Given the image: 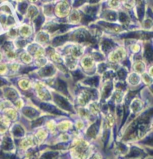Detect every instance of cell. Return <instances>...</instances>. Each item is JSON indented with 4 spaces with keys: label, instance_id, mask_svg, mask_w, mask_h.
I'll return each instance as SVG.
<instances>
[{
    "label": "cell",
    "instance_id": "1",
    "mask_svg": "<svg viewBox=\"0 0 153 159\" xmlns=\"http://www.w3.org/2000/svg\"><path fill=\"white\" fill-rule=\"evenodd\" d=\"M128 60V52L123 43H119L106 55L108 67L116 70Z\"/></svg>",
    "mask_w": 153,
    "mask_h": 159
},
{
    "label": "cell",
    "instance_id": "2",
    "mask_svg": "<svg viewBox=\"0 0 153 159\" xmlns=\"http://www.w3.org/2000/svg\"><path fill=\"white\" fill-rule=\"evenodd\" d=\"M32 79L33 80V95H35L37 99L42 103L49 104V102H53L55 90L43 81L34 79V78H32Z\"/></svg>",
    "mask_w": 153,
    "mask_h": 159
},
{
    "label": "cell",
    "instance_id": "3",
    "mask_svg": "<svg viewBox=\"0 0 153 159\" xmlns=\"http://www.w3.org/2000/svg\"><path fill=\"white\" fill-rule=\"evenodd\" d=\"M55 47L60 52L62 55H71L79 60L83 55L88 52V49H89V44L75 43V42L67 40L61 45Z\"/></svg>",
    "mask_w": 153,
    "mask_h": 159
},
{
    "label": "cell",
    "instance_id": "4",
    "mask_svg": "<svg viewBox=\"0 0 153 159\" xmlns=\"http://www.w3.org/2000/svg\"><path fill=\"white\" fill-rule=\"evenodd\" d=\"M96 61L93 59L92 55L89 52H87L85 55L79 59V70H80L86 77H91L96 75V68H97Z\"/></svg>",
    "mask_w": 153,
    "mask_h": 159
},
{
    "label": "cell",
    "instance_id": "5",
    "mask_svg": "<svg viewBox=\"0 0 153 159\" xmlns=\"http://www.w3.org/2000/svg\"><path fill=\"white\" fill-rule=\"evenodd\" d=\"M73 8V2L56 1L54 5V16L55 19L65 20Z\"/></svg>",
    "mask_w": 153,
    "mask_h": 159
},
{
    "label": "cell",
    "instance_id": "6",
    "mask_svg": "<svg viewBox=\"0 0 153 159\" xmlns=\"http://www.w3.org/2000/svg\"><path fill=\"white\" fill-rule=\"evenodd\" d=\"M14 86L17 88L22 95H26L27 93H32L33 80L28 75H20L15 77V84Z\"/></svg>",
    "mask_w": 153,
    "mask_h": 159
},
{
    "label": "cell",
    "instance_id": "7",
    "mask_svg": "<svg viewBox=\"0 0 153 159\" xmlns=\"http://www.w3.org/2000/svg\"><path fill=\"white\" fill-rule=\"evenodd\" d=\"M40 5L36 2H29L26 11L24 14L22 21H26L29 23H34L41 16Z\"/></svg>",
    "mask_w": 153,
    "mask_h": 159
},
{
    "label": "cell",
    "instance_id": "8",
    "mask_svg": "<svg viewBox=\"0 0 153 159\" xmlns=\"http://www.w3.org/2000/svg\"><path fill=\"white\" fill-rule=\"evenodd\" d=\"M53 38L54 37L49 31L44 29H40L34 33L32 41L44 47H47L52 45Z\"/></svg>",
    "mask_w": 153,
    "mask_h": 159
},
{
    "label": "cell",
    "instance_id": "9",
    "mask_svg": "<svg viewBox=\"0 0 153 159\" xmlns=\"http://www.w3.org/2000/svg\"><path fill=\"white\" fill-rule=\"evenodd\" d=\"M36 32L35 28L33 23L26 21H21L18 24V33L20 38L26 40L28 41H32L34 33Z\"/></svg>",
    "mask_w": 153,
    "mask_h": 159
},
{
    "label": "cell",
    "instance_id": "10",
    "mask_svg": "<svg viewBox=\"0 0 153 159\" xmlns=\"http://www.w3.org/2000/svg\"><path fill=\"white\" fill-rule=\"evenodd\" d=\"M125 84H126L127 89L132 91L137 90L143 86L141 82V75L134 73L133 71L128 72L125 79Z\"/></svg>",
    "mask_w": 153,
    "mask_h": 159
},
{
    "label": "cell",
    "instance_id": "11",
    "mask_svg": "<svg viewBox=\"0 0 153 159\" xmlns=\"http://www.w3.org/2000/svg\"><path fill=\"white\" fill-rule=\"evenodd\" d=\"M83 20V14L76 7H73L70 14L66 18L65 23L70 26H79L82 24Z\"/></svg>",
    "mask_w": 153,
    "mask_h": 159
},
{
    "label": "cell",
    "instance_id": "12",
    "mask_svg": "<svg viewBox=\"0 0 153 159\" xmlns=\"http://www.w3.org/2000/svg\"><path fill=\"white\" fill-rule=\"evenodd\" d=\"M24 49L26 50L28 52L30 53L34 58L46 56V47L34 43L32 40L27 43Z\"/></svg>",
    "mask_w": 153,
    "mask_h": 159
},
{
    "label": "cell",
    "instance_id": "13",
    "mask_svg": "<svg viewBox=\"0 0 153 159\" xmlns=\"http://www.w3.org/2000/svg\"><path fill=\"white\" fill-rule=\"evenodd\" d=\"M2 93L5 99L11 101V102H14L16 99L23 96L14 84H8V85L3 87Z\"/></svg>",
    "mask_w": 153,
    "mask_h": 159
},
{
    "label": "cell",
    "instance_id": "14",
    "mask_svg": "<svg viewBox=\"0 0 153 159\" xmlns=\"http://www.w3.org/2000/svg\"><path fill=\"white\" fill-rule=\"evenodd\" d=\"M62 59H63L62 64L70 73H74L79 70V59L68 55H62Z\"/></svg>",
    "mask_w": 153,
    "mask_h": 159
},
{
    "label": "cell",
    "instance_id": "15",
    "mask_svg": "<svg viewBox=\"0 0 153 159\" xmlns=\"http://www.w3.org/2000/svg\"><path fill=\"white\" fill-rule=\"evenodd\" d=\"M16 60L19 61L20 64L25 66H32L33 61H34V57L26 50L23 49V50L19 51L17 55V59Z\"/></svg>",
    "mask_w": 153,
    "mask_h": 159
},
{
    "label": "cell",
    "instance_id": "16",
    "mask_svg": "<svg viewBox=\"0 0 153 159\" xmlns=\"http://www.w3.org/2000/svg\"><path fill=\"white\" fill-rule=\"evenodd\" d=\"M143 105H144V101L141 98L135 97L130 101L129 108L132 111L134 112V114H135L136 112L140 111L143 108Z\"/></svg>",
    "mask_w": 153,
    "mask_h": 159
},
{
    "label": "cell",
    "instance_id": "17",
    "mask_svg": "<svg viewBox=\"0 0 153 159\" xmlns=\"http://www.w3.org/2000/svg\"><path fill=\"white\" fill-rule=\"evenodd\" d=\"M51 62L49 61V60L47 56L38 57V58H34L32 66L35 68V69H39V68H42L47 66Z\"/></svg>",
    "mask_w": 153,
    "mask_h": 159
},
{
    "label": "cell",
    "instance_id": "18",
    "mask_svg": "<svg viewBox=\"0 0 153 159\" xmlns=\"http://www.w3.org/2000/svg\"><path fill=\"white\" fill-rule=\"evenodd\" d=\"M141 82H142V84H143V85H144V87H146V88H152V86L153 84V77L150 76V75L147 73V72L141 74Z\"/></svg>",
    "mask_w": 153,
    "mask_h": 159
},
{
    "label": "cell",
    "instance_id": "19",
    "mask_svg": "<svg viewBox=\"0 0 153 159\" xmlns=\"http://www.w3.org/2000/svg\"><path fill=\"white\" fill-rule=\"evenodd\" d=\"M22 110H23V114H25V116H26L27 117L34 118L39 115V112L36 109L32 108V107L25 106Z\"/></svg>",
    "mask_w": 153,
    "mask_h": 159
},
{
    "label": "cell",
    "instance_id": "20",
    "mask_svg": "<svg viewBox=\"0 0 153 159\" xmlns=\"http://www.w3.org/2000/svg\"><path fill=\"white\" fill-rule=\"evenodd\" d=\"M99 126H100V121L97 120L88 129V132H87V134L90 137V138H94L99 132Z\"/></svg>",
    "mask_w": 153,
    "mask_h": 159
},
{
    "label": "cell",
    "instance_id": "21",
    "mask_svg": "<svg viewBox=\"0 0 153 159\" xmlns=\"http://www.w3.org/2000/svg\"><path fill=\"white\" fill-rule=\"evenodd\" d=\"M105 3L106 5V7L109 9H111V10L117 11L121 10V1H114V0H112V1L106 2Z\"/></svg>",
    "mask_w": 153,
    "mask_h": 159
},
{
    "label": "cell",
    "instance_id": "22",
    "mask_svg": "<svg viewBox=\"0 0 153 159\" xmlns=\"http://www.w3.org/2000/svg\"><path fill=\"white\" fill-rule=\"evenodd\" d=\"M9 73L10 72H9L8 63L5 61L0 63V77L8 76Z\"/></svg>",
    "mask_w": 153,
    "mask_h": 159
},
{
    "label": "cell",
    "instance_id": "23",
    "mask_svg": "<svg viewBox=\"0 0 153 159\" xmlns=\"http://www.w3.org/2000/svg\"><path fill=\"white\" fill-rule=\"evenodd\" d=\"M13 104H14V108L17 109H23L25 107V99H24L23 96L18 98L17 99H16L13 102Z\"/></svg>",
    "mask_w": 153,
    "mask_h": 159
},
{
    "label": "cell",
    "instance_id": "24",
    "mask_svg": "<svg viewBox=\"0 0 153 159\" xmlns=\"http://www.w3.org/2000/svg\"><path fill=\"white\" fill-rule=\"evenodd\" d=\"M2 147L3 149H5V150H9V149H11L13 148V143L11 141V139L8 137L5 138L4 139V141H3L2 143Z\"/></svg>",
    "mask_w": 153,
    "mask_h": 159
},
{
    "label": "cell",
    "instance_id": "25",
    "mask_svg": "<svg viewBox=\"0 0 153 159\" xmlns=\"http://www.w3.org/2000/svg\"><path fill=\"white\" fill-rule=\"evenodd\" d=\"M13 133L15 137H23L24 135V130L20 125H16L14 127Z\"/></svg>",
    "mask_w": 153,
    "mask_h": 159
},
{
    "label": "cell",
    "instance_id": "26",
    "mask_svg": "<svg viewBox=\"0 0 153 159\" xmlns=\"http://www.w3.org/2000/svg\"><path fill=\"white\" fill-rule=\"evenodd\" d=\"M5 61V57L3 53L2 52V51L0 50V63H2Z\"/></svg>",
    "mask_w": 153,
    "mask_h": 159
}]
</instances>
